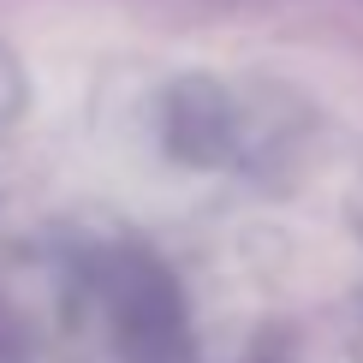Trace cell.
Masks as SVG:
<instances>
[{
    "label": "cell",
    "instance_id": "6da1fadb",
    "mask_svg": "<svg viewBox=\"0 0 363 363\" xmlns=\"http://www.w3.org/2000/svg\"><path fill=\"white\" fill-rule=\"evenodd\" d=\"M96 298L119 363H191L185 292L149 250H108L96 262Z\"/></svg>",
    "mask_w": 363,
    "mask_h": 363
},
{
    "label": "cell",
    "instance_id": "7a4b0ae2",
    "mask_svg": "<svg viewBox=\"0 0 363 363\" xmlns=\"http://www.w3.org/2000/svg\"><path fill=\"white\" fill-rule=\"evenodd\" d=\"M161 143L185 167H233L256 149V113L215 78H179L161 101Z\"/></svg>",
    "mask_w": 363,
    "mask_h": 363
},
{
    "label": "cell",
    "instance_id": "3957f363",
    "mask_svg": "<svg viewBox=\"0 0 363 363\" xmlns=\"http://www.w3.org/2000/svg\"><path fill=\"white\" fill-rule=\"evenodd\" d=\"M18 101H24V84H18V66H12V54L0 48V125H6V119L18 113Z\"/></svg>",
    "mask_w": 363,
    "mask_h": 363
}]
</instances>
